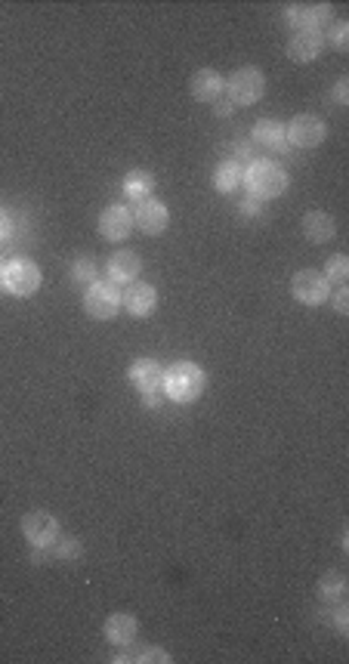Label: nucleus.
Returning a JSON list of instances; mask_svg holds the SVG:
<instances>
[{
  "label": "nucleus",
  "mask_w": 349,
  "mask_h": 664,
  "mask_svg": "<svg viewBox=\"0 0 349 664\" xmlns=\"http://www.w3.org/2000/svg\"><path fill=\"white\" fill-rule=\"evenodd\" d=\"M241 186L248 188L250 198H257L263 205V201H275L282 198L284 192H288L291 179H288V170H284L278 161L272 158H257L250 161L248 167H244V179Z\"/></svg>",
  "instance_id": "1"
},
{
  "label": "nucleus",
  "mask_w": 349,
  "mask_h": 664,
  "mask_svg": "<svg viewBox=\"0 0 349 664\" xmlns=\"http://www.w3.org/2000/svg\"><path fill=\"white\" fill-rule=\"evenodd\" d=\"M207 389V371L195 362H177L164 368V398L177 405H192L205 396Z\"/></svg>",
  "instance_id": "2"
},
{
  "label": "nucleus",
  "mask_w": 349,
  "mask_h": 664,
  "mask_svg": "<svg viewBox=\"0 0 349 664\" xmlns=\"http://www.w3.org/2000/svg\"><path fill=\"white\" fill-rule=\"evenodd\" d=\"M266 93V74L257 66H241L226 78V100L232 106H257Z\"/></svg>",
  "instance_id": "3"
},
{
  "label": "nucleus",
  "mask_w": 349,
  "mask_h": 664,
  "mask_svg": "<svg viewBox=\"0 0 349 664\" xmlns=\"http://www.w3.org/2000/svg\"><path fill=\"white\" fill-rule=\"evenodd\" d=\"M127 380L143 398L145 408H158L164 398V368L155 359H136L127 371Z\"/></svg>",
  "instance_id": "4"
},
{
  "label": "nucleus",
  "mask_w": 349,
  "mask_h": 664,
  "mask_svg": "<svg viewBox=\"0 0 349 664\" xmlns=\"http://www.w3.org/2000/svg\"><path fill=\"white\" fill-rule=\"evenodd\" d=\"M40 284H44V272H40V266L34 260H28V257H13L4 266V288L10 297L19 300L34 297L40 291Z\"/></svg>",
  "instance_id": "5"
},
{
  "label": "nucleus",
  "mask_w": 349,
  "mask_h": 664,
  "mask_svg": "<svg viewBox=\"0 0 349 664\" xmlns=\"http://www.w3.org/2000/svg\"><path fill=\"white\" fill-rule=\"evenodd\" d=\"M83 312L93 321H111L121 312V288L111 284L109 278H96L93 284H87L83 291Z\"/></svg>",
  "instance_id": "6"
},
{
  "label": "nucleus",
  "mask_w": 349,
  "mask_h": 664,
  "mask_svg": "<svg viewBox=\"0 0 349 664\" xmlns=\"http://www.w3.org/2000/svg\"><path fill=\"white\" fill-rule=\"evenodd\" d=\"M284 25L294 31H325V25L334 22L331 4H288L282 13Z\"/></svg>",
  "instance_id": "7"
},
{
  "label": "nucleus",
  "mask_w": 349,
  "mask_h": 664,
  "mask_svg": "<svg viewBox=\"0 0 349 664\" xmlns=\"http://www.w3.org/2000/svg\"><path fill=\"white\" fill-rule=\"evenodd\" d=\"M327 136V124L318 115H294L284 124V139L291 149H316Z\"/></svg>",
  "instance_id": "8"
},
{
  "label": "nucleus",
  "mask_w": 349,
  "mask_h": 664,
  "mask_svg": "<svg viewBox=\"0 0 349 664\" xmlns=\"http://www.w3.org/2000/svg\"><path fill=\"white\" fill-rule=\"evenodd\" d=\"M291 297L300 306H322L331 297V284L318 269H300L291 278Z\"/></svg>",
  "instance_id": "9"
},
{
  "label": "nucleus",
  "mask_w": 349,
  "mask_h": 664,
  "mask_svg": "<svg viewBox=\"0 0 349 664\" xmlns=\"http://www.w3.org/2000/svg\"><path fill=\"white\" fill-rule=\"evenodd\" d=\"M22 535L34 550H47L59 541V520L47 510H34L22 516Z\"/></svg>",
  "instance_id": "10"
},
{
  "label": "nucleus",
  "mask_w": 349,
  "mask_h": 664,
  "mask_svg": "<svg viewBox=\"0 0 349 664\" xmlns=\"http://www.w3.org/2000/svg\"><path fill=\"white\" fill-rule=\"evenodd\" d=\"M134 207L127 205H109L100 216V235L106 241H124L134 232Z\"/></svg>",
  "instance_id": "11"
},
{
  "label": "nucleus",
  "mask_w": 349,
  "mask_h": 664,
  "mask_svg": "<svg viewBox=\"0 0 349 664\" xmlns=\"http://www.w3.org/2000/svg\"><path fill=\"white\" fill-rule=\"evenodd\" d=\"M121 310H127V316L134 319H149L158 310V291L149 282H134L127 284V291L121 293Z\"/></svg>",
  "instance_id": "12"
},
{
  "label": "nucleus",
  "mask_w": 349,
  "mask_h": 664,
  "mask_svg": "<svg viewBox=\"0 0 349 664\" xmlns=\"http://www.w3.org/2000/svg\"><path fill=\"white\" fill-rule=\"evenodd\" d=\"M134 226L145 235H161L167 226H170V211L161 201L149 198V201H139L134 207Z\"/></svg>",
  "instance_id": "13"
},
{
  "label": "nucleus",
  "mask_w": 349,
  "mask_h": 664,
  "mask_svg": "<svg viewBox=\"0 0 349 664\" xmlns=\"http://www.w3.org/2000/svg\"><path fill=\"white\" fill-rule=\"evenodd\" d=\"M139 272H143V260H139L136 250H115L106 263V278L111 284H134L139 282Z\"/></svg>",
  "instance_id": "14"
},
{
  "label": "nucleus",
  "mask_w": 349,
  "mask_h": 664,
  "mask_svg": "<svg viewBox=\"0 0 349 664\" xmlns=\"http://www.w3.org/2000/svg\"><path fill=\"white\" fill-rule=\"evenodd\" d=\"M322 50H325V31H294L288 38V47H284L288 59L300 62V66L316 62Z\"/></svg>",
  "instance_id": "15"
},
{
  "label": "nucleus",
  "mask_w": 349,
  "mask_h": 664,
  "mask_svg": "<svg viewBox=\"0 0 349 664\" xmlns=\"http://www.w3.org/2000/svg\"><path fill=\"white\" fill-rule=\"evenodd\" d=\"M188 93L195 102H216L226 93V78L216 68H198L188 81Z\"/></svg>",
  "instance_id": "16"
},
{
  "label": "nucleus",
  "mask_w": 349,
  "mask_h": 664,
  "mask_svg": "<svg viewBox=\"0 0 349 664\" xmlns=\"http://www.w3.org/2000/svg\"><path fill=\"white\" fill-rule=\"evenodd\" d=\"M102 633H106V640L111 642V646H134L136 642V633H139V621L136 615L130 612H115L106 618V625H102Z\"/></svg>",
  "instance_id": "17"
},
{
  "label": "nucleus",
  "mask_w": 349,
  "mask_h": 664,
  "mask_svg": "<svg viewBox=\"0 0 349 664\" xmlns=\"http://www.w3.org/2000/svg\"><path fill=\"white\" fill-rule=\"evenodd\" d=\"M250 143L260 145V149L269 152H288V139H284V124L278 118H260L250 130Z\"/></svg>",
  "instance_id": "18"
},
{
  "label": "nucleus",
  "mask_w": 349,
  "mask_h": 664,
  "mask_svg": "<svg viewBox=\"0 0 349 664\" xmlns=\"http://www.w3.org/2000/svg\"><path fill=\"white\" fill-rule=\"evenodd\" d=\"M300 226H303V235L312 244H325V241H331L334 235H337V220H334L327 211H310L303 216V223H300Z\"/></svg>",
  "instance_id": "19"
},
{
  "label": "nucleus",
  "mask_w": 349,
  "mask_h": 664,
  "mask_svg": "<svg viewBox=\"0 0 349 664\" xmlns=\"http://www.w3.org/2000/svg\"><path fill=\"white\" fill-rule=\"evenodd\" d=\"M241 179H244V164H239L235 158H226V161H220V164H216L214 188L220 195H235V192H239V186H241Z\"/></svg>",
  "instance_id": "20"
},
{
  "label": "nucleus",
  "mask_w": 349,
  "mask_h": 664,
  "mask_svg": "<svg viewBox=\"0 0 349 664\" xmlns=\"http://www.w3.org/2000/svg\"><path fill=\"white\" fill-rule=\"evenodd\" d=\"M152 192H155V177H152L149 170H130L127 177H124V195H127L134 205L149 201Z\"/></svg>",
  "instance_id": "21"
},
{
  "label": "nucleus",
  "mask_w": 349,
  "mask_h": 664,
  "mask_svg": "<svg viewBox=\"0 0 349 664\" xmlns=\"http://www.w3.org/2000/svg\"><path fill=\"white\" fill-rule=\"evenodd\" d=\"M318 597L325 599V603H344L346 599V578L344 572H325L322 581H318Z\"/></svg>",
  "instance_id": "22"
},
{
  "label": "nucleus",
  "mask_w": 349,
  "mask_h": 664,
  "mask_svg": "<svg viewBox=\"0 0 349 664\" xmlns=\"http://www.w3.org/2000/svg\"><path fill=\"white\" fill-rule=\"evenodd\" d=\"M100 278V263L93 257H78L72 266V282L74 284H93Z\"/></svg>",
  "instance_id": "23"
},
{
  "label": "nucleus",
  "mask_w": 349,
  "mask_h": 664,
  "mask_svg": "<svg viewBox=\"0 0 349 664\" xmlns=\"http://www.w3.org/2000/svg\"><path fill=\"white\" fill-rule=\"evenodd\" d=\"M322 275L327 278V284H344L349 278V257L346 254H334L331 260L325 263Z\"/></svg>",
  "instance_id": "24"
},
{
  "label": "nucleus",
  "mask_w": 349,
  "mask_h": 664,
  "mask_svg": "<svg viewBox=\"0 0 349 664\" xmlns=\"http://www.w3.org/2000/svg\"><path fill=\"white\" fill-rule=\"evenodd\" d=\"M325 40L334 47L337 53H346L349 50V25L344 19H337V22H331V31L325 34Z\"/></svg>",
  "instance_id": "25"
},
{
  "label": "nucleus",
  "mask_w": 349,
  "mask_h": 664,
  "mask_svg": "<svg viewBox=\"0 0 349 664\" xmlns=\"http://www.w3.org/2000/svg\"><path fill=\"white\" fill-rule=\"evenodd\" d=\"M118 661H161V664H170V655H167V649H161V646H143L139 649L136 655H124V659H118Z\"/></svg>",
  "instance_id": "26"
},
{
  "label": "nucleus",
  "mask_w": 349,
  "mask_h": 664,
  "mask_svg": "<svg viewBox=\"0 0 349 664\" xmlns=\"http://www.w3.org/2000/svg\"><path fill=\"white\" fill-rule=\"evenodd\" d=\"M53 550H56V556H59V559H78L83 547H81L78 537H59V541L53 544Z\"/></svg>",
  "instance_id": "27"
},
{
  "label": "nucleus",
  "mask_w": 349,
  "mask_h": 664,
  "mask_svg": "<svg viewBox=\"0 0 349 664\" xmlns=\"http://www.w3.org/2000/svg\"><path fill=\"white\" fill-rule=\"evenodd\" d=\"M327 300H331V306H334L337 316H346L349 312V288L346 284H337V291H331V297Z\"/></svg>",
  "instance_id": "28"
},
{
  "label": "nucleus",
  "mask_w": 349,
  "mask_h": 664,
  "mask_svg": "<svg viewBox=\"0 0 349 664\" xmlns=\"http://www.w3.org/2000/svg\"><path fill=\"white\" fill-rule=\"evenodd\" d=\"M232 158L239 161V164H244V161L250 164V161H257L260 155H257V149H254L250 143H239V145H235V155H232Z\"/></svg>",
  "instance_id": "29"
},
{
  "label": "nucleus",
  "mask_w": 349,
  "mask_h": 664,
  "mask_svg": "<svg viewBox=\"0 0 349 664\" xmlns=\"http://www.w3.org/2000/svg\"><path fill=\"white\" fill-rule=\"evenodd\" d=\"M334 102L337 106H349V78H340L334 83Z\"/></svg>",
  "instance_id": "30"
},
{
  "label": "nucleus",
  "mask_w": 349,
  "mask_h": 664,
  "mask_svg": "<svg viewBox=\"0 0 349 664\" xmlns=\"http://www.w3.org/2000/svg\"><path fill=\"white\" fill-rule=\"evenodd\" d=\"M334 625H337V633H340V637H346L349 618H346V606H344V603H337V609H334Z\"/></svg>",
  "instance_id": "31"
},
{
  "label": "nucleus",
  "mask_w": 349,
  "mask_h": 664,
  "mask_svg": "<svg viewBox=\"0 0 349 664\" xmlns=\"http://www.w3.org/2000/svg\"><path fill=\"white\" fill-rule=\"evenodd\" d=\"M10 235H13V220H10V214L0 207V244L10 241Z\"/></svg>",
  "instance_id": "32"
},
{
  "label": "nucleus",
  "mask_w": 349,
  "mask_h": 664,
  "mask_svg": "<svg viewBox=\"0 0 349 664\" xmlns=\"http://www.w3.org/2000/svg\"><path fill=\"white\" fill-rule=\"evenodd\" d=\"M232 111H235V106L226 100V96H220V100L214 102V115H216V118H229Z\"/></svg>",
  "instance_id": "33"
},
{
  "label": "nucleus",
  "mask_w": 349,
  "mask_h": 664,
  "mask_svg": "<svg viewBox=\"0 0 349 664\" xmlns=\"http://www.w3.org/2000/svg\"><path fill=\"white\" fill-rule=\"evenodd\" d=\"M239 211H241L244 216H257V214H260V201L250 198V195H248V198H244L241 205H239Z\"/></svg>",
  "instance_id": "34"
},
{
  "label": "nucleus",
  "mask_w": 349,
  "mask_h": 664,
  "mask_svg": "<svg viewBox=\"0 0 349 664\" xmlns=\"http://www.w3.org/2000/svg\"><path fill=\"white\" fill-rule=\"evenodd\" d=\"M0 293H6V288H4V275H0Z\"/></svg>",
  "instance_id": "35"
},
{
  "label": "nucleus",
  "mask_w": 349,
  "mask_h": 664,
  "mask_svg": "<svg viewBox=\"0 0 349 664\" xmlns=\"http://www.w3.org/2000/svg\"><path fill=\"white\" fill-rule=\"evenodd\" d=\"M4 266H6V263H4V257H0V275H4Z\"/></svg>",
  "instance_id": "36"
}]
</instances>
